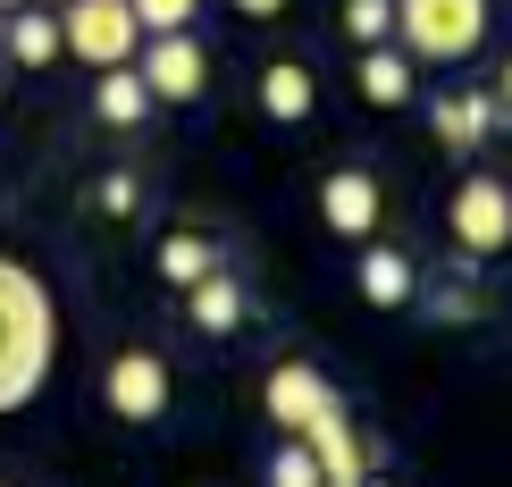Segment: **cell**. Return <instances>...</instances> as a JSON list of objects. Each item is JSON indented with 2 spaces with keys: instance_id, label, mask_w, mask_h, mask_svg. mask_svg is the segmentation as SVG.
I'll use <instances>...</instances> for the list:
<instances>
[{
  "instance_id": "obj_1",
  "label": "cell",
  "mask_w": 512,
  "mask_h": 487,
  "mask_svg": "<svg viewBox=\"0 0 512 487\" xmlns=\"http://www.w3.org/2000/svg\"><path fill=\"white\" fill-rule=\"evenodd\" d=\"M59 362V303L26 261H0V412H26Z\"/></svg>"
},
{
  "instance_id": "obj_2",
  "label": "cell",
  "mask_w": 512,
  "mask_h": 487,
  "mask_svg": "<svg viewBox=\"0 0 512 487\" xmlns=\"http://www.w3.org/2000/svg\"><path fill=\"white\" fill-rule=\"evenodd\" d=\"M395 42L412 59L462 68V59L487 42V0H395Z\"/></svg>"
},
{
  "instance_id": "obj_3",
  "label": "cell",
  "mask_w": 512,
  "mask_h": 487,
  "mask_svg": "<svg viewBox=\"0 0 512 487\" xmlns=\"http://www.w3.org/2000/svg\"><path fill=\"white\" fill-rule=\"evenodd\" d=\"M59 51H76L84 68H126V59L143 51V26L126 0H68V17H59Z\"/></svg>"
},
{
  "instance_id": "obj_4",
  "label": "cell",
  "mask_w": 512,
  "mask_h": 487,
  "mask_svg": "<svg viewBox=\"0 0 512 487\" xmlns=\"http://www.w3.org/2000/svg\"><path fill=\"white\" fill-rule=\"evenodd\" d=\"M445 227H454V252L496 261V252L512 244V185L504 177H462L454 202H445Z\"/></svg>"
},
{
  "instance_id": "obj_5",
  "label": "cell",
  "mask_w": 512,
  "mask_h": 487,
  "mask_svg": "<svg viewBox=\"0 0 512 487\" xmlns=\"http://www.w3.org/2000/svg\"><path fill=\"white\" fill-rule=\"evenodd\" d=\"M135 76H143L152 101H202L210 93V51L194 42V26H185V34H143Z\"/></svg>"
},
{
  "instance_id": "obj_6",
  "label": "cell",
  "mask_w": 512,
  "mask_h": 487,
  "mask_svg": "<svg viewBox=\"0 0 512 487\" xmlns=\"http://www.w3.org/2000/svg\"><path fill=\"white\" fill-rule=\"evenodd\" d=\"M168 395H177V378H168L160 353H118L110 370H101V404H110L118 420H135V429H152V420H168Z\"/></svg>"
},
{
  "instance_id": "obj_7",
  "label": "cell",
  "mask_w": 512,
  "mask_h": 487,
  "mask_svg": "<svg viewBox=\"0 0 512 487\" xmlns=\"http://www.w3.org/2000/svg\"><path fill=\"white\" fill-rule=\"evenodd\" d=\"M378 219H387V185L370 177V168H336V177H319V227L345 244H370Z\"/></svg>"
},
{
  "instance_id": "obj_8",
  "label": "cell",
  "mask_w": 512,
  "mask_h": 487,
  "mask_svg": "<svg viewBox=\"0 0 512 487\" xmlns=\"http://www.w3.org/2000/svg\"><path fill=\"white\" fill-rule=\"evenodd\" d=\"M261 404H269V420H277L286 437H303L311 420H319V412H336L345 395H336L311 362H277V370H269V387H261Z\"/></svg>"
},
{
  "instance_id": "obj_9",
  "label": "cell",
  "mask_w": 512,
  "mask_h": 487,
  "mask_svg": "<svg viewBox=\"0 0 512 487\" xmlns=\"http://www.w3.org/2000/svg\"><path fill=\"white\" fill-rule=\"evenodd\" d=\"M303 446H311V462H319V479H328V487H353V479H370V446L353 437L345 404H336V412H319L311 429H303Z\"/></svg>"
},
{
  "instance_id": "obj_10",
  "label": "cell",
  "mask_w": 512,
  "mask_h": 487,
  "mask_svg": "<svg viewBox=\"0 0 512 487\" xmlns=\"http://www.w3.org/2000/svg\"><path fill=\"white\" fill-rule=\"evenodd\" d=\"M353 84H361V101H370V110H403V101L420 93V59L403 51V42H370Z\"/></svg>"
},
{
  "instance_id": "obj_11",
  "label": "cell",
  "mask_w": 512,
  "mask_h": 487,
  "mask_svg": "<svg viewBox=\"0 0 512 487\" xmlns=\"http://www.w3.org/2000/svg\"><path fill=\"white\" fill-rule=\"evenodd\" d=\"M496 118H504V101H496V93H437V101H429L437 143H454V152H479V143L496 135Z\"/></svg>"
},
{
  "instance_id": "obj_12",
  "label": "cell",
  "mask_w": 512,
  "mask_h": 487,
  "mask_svg": "<svg viewBox=\"0 0 512 487\" xmlns=\"http://www.w3.org/2000/svg\"><path fill=\"white\" fill-rule=\"evenodd\" d=\"M244 311H252V294L227 278V269H210V278L185 286V320H194L202 336H236V328H244Z\"/></svg>"
},
{
  "instance_id": "obj_13",
  "label": "cell",
  "mask_w": 512,
  "mask_h": 487,
  "mask_svg": "<svg viewBox=\"0 0 512 487\" xmlns=\"http://www.w3.org/2000/svg\"><path fill=\"white\" fill-rule=\"evenodd\" d=\"M412 294H420V269L403 261L395 244H370V252H361V303H378V311H403Z\"/></svg>"
},
{
  "instance_id": "obj_14",
  "label": "cell",
  "mask_w": 512,
  "mask_h": 487,
  "mask_svg": "<svg viewBox=\"0 0 512 487\" xmlns=\"http://www.w3.org/2000/svg\"><path fill=\"white\" fill-rule=\"evenodd\" d=\"M311 101H319V84H311L303 59H269V68H261V110H269L277 126L311 118Z\"/></svg>"
},
{
  "instance_id": "obj_15",
  "label": "cell",
  "mask_w": 512,
  "mask_h": 487,
  "mask_svg": "<svg viewBox=\"0 0 512 487\" xmlns=\"http://www.w3.org/2000/svg\"><path fill=\"white\" fill-rule=\"evenodd\" d=\"M93 110H101V126H143V118H152V93H143L135 59H126V68H101V84H93Z\"/></svg>"
},
{
  "instance_id": "obj_16",
  "label": "cell",
  "mask_w": 512,
  "mask_h": 487,
  "mask_svg": "<svg viewBox=\"0 0 512 487\" xmlns=\"http://www.w3.org/2000/svg\"><path fill=\"white\" fill-rule=\"evenodd\" d=\"M0 42H9V59H17V68H51V59H59V17L9 9V34H0Z\"/></svg>"
},
{
  "instance_id": "obj_17",
  "label": "cell",
  "mask_w": 512,
  "mask_h": 487,
  "mask_svg": "<svg viewBox=\"0 0 512 487\" xmlns=\"http://www.w3.org/2000/svg\"><path fill=\"white\" fill-rule=\"evenodd\" d=\"M210 269H219V244H210V236H185V227L160 236V278L168 286H194V278H210Z\"/></svg>"
},
{
  "instance_id": "obj_18",
  "label": "cell",
  "mask_w": 512,
  "mask_h": 487,
  "mask_svg": "<svg viewBox=\"0 0 512 487\" xmlns=\"http://www.w3.org/2000/svg\"><path fill=\"white\" fill-rule=\"evenodd\" d=\"M126 9H135L143 34H185V26L202 17V0H126Z\"/></svg>"
},
{
  "instance_id": "obj_19",
  "label": "cell",
  "mask_w": 512,
  "mask_h": 487,
  "mask_svg": "<svg viewBox=\"0 0 512 487\" xmlns=\"http://www.w3.org/2000/svg\"><path fill=\"white\" fill-rule=\"evenodd\" d=\"M269 487H328V479H319V462H311V446H303V437H286V446L269 454Z\"/></svg>"
},
{
  "instance_id": "obj_20",
  "label": "cell",
  "mask_w": 512,
  "mask_h": 487,
  "mask_svg": "<svg viewBox=\"0 0 512 487\" xmlns=\"http://www.w3.org/2000/svg\"><path fill=\"white\" fill-rule=\"evenodd\" d=\"M345 34L370 51V42H387L395 34V0H345Z\"/></svg>"
},
{
  "instance_id": "obj_21",
  "label": "cell",
  "mask_w": 512,
  "mask_h": 487,
  "mask_svg": "<svg viewBox=\"0 0 512 487\" xmlns=\"http://www.w3.org/2000/svg\"><path fill=\"white\" fill-rule=\"evenodd\" d=\"M93 202H101V210H110V219H126V210H135V202H143V185H135V177H126V168H110V177H101V185H93Z\"/></svg>"
},
{
  "instance_id": "obj_22",
  "label": "cell",
  "mask_w": 512,
  "mask_h": 487,
  "mask_svg": "<svg viewBox=\"0 0 512 487\" xmlns=\"http://www.w3.org/2000/svg\"><path fill=\"white\" fill-rule=\"evenodd\" d=\"M437 320H479V294H437Z\"/></svg>"
},
{
  "instance_id": "obj_23",
  "label": "cell",
  "mask_w": 512,
  "mask_h": 487,
  "mask_svg": "<svg viewBox=\"0 0 512 487\" xmlns=\"http://www.w3.org/2000/svg\"><path fill=\"white\" fill-rule=\"evenodd\" d=\"M244 17H286V0H236Z\"/></svg>"
},
{
  "instance_id": "obj_24",
  "label": "cell",
  "mask_w": 512,
  "mask_h": 487,
  "mask_svg": "<svg viewBox=\"0 0 512 487\" xmlns=\"http://www.w3.org/2000/svg\"><path fill=\"white\" fill-rule=\"evenodd\" d=\"M496 101H504V110H512V59H504V68H496Z\"/></svg>"
},
{
  "instance_id": "obj_25",
  "label": "cell",
  "mask_w": 512,
  "mask_h": 487,
  "mask_svg": "<svg viewBox=\"0 0 512 487\" xmlns=\"http://www.w3.org/2000/svg\"><path fill=\"white\" fill-rule=\"evenodd\" d=\"M353 487H387V479H353Z\"/></svg>"
},
{
  "instance_id": "obj_26",
  "label": "cell",
  "mask_w": 512,
  "mask_h": 487,
  "mask_svg": "<svg viewBox=\"0 0 512 487\" xmlns=\"http://www.w3.org/2000/svg\"><path fill=\"white\" fill-rule=\"evenodd\" d=\"M0 9H26V0H0Z\"/></svg>"
},
{
  "instance_id": "obj_27",
  "label": "cell",
  "mask_w": 512,
  "mask_h": 487,
  "mask_svg": "<svg viewBox=\"0 0 512 487\" xmlns=\"http://www.w3.org/2000/svg\"><path fill=\"white\" fill-rule=\"evenodd\" d=\"M0 34H9V9H0Z\"/></svg>"
}]
</instances>
